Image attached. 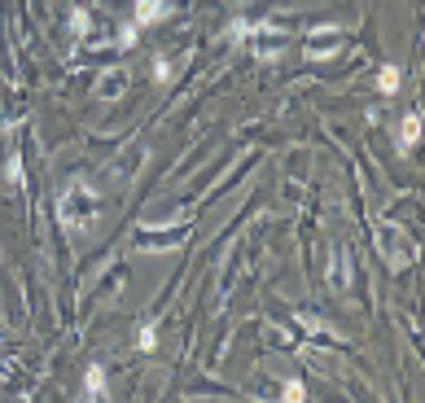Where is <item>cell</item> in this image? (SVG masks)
<instances>
[{"instance_id":"cell-17","label":"cell","mask_w":425,"mask_h":403,"mask_svg":"<svg viewBox=\"0 0 425 403\" xmlns=\"http://www.w3.org/2000/svg\"><path fill=\"white\" fill-rule=\"evenodd\" d=\"M154 79H158V84H167V79H171V66H167V57H154Z\"/></svg>"},{"instance_id":"cell-16","label":"cell","mask_w":425,"mask_h":403,"mask_svg":"<svg viewBox=\"0 0 425 403\" xmlns=\"http://www.w3.org/2000/svg\"><path fill=\"white\" fill-rule=\"evenodd\" d=\"M136 35H140V27H136V22H128V27L118 31V44H123V48H132V44H136Z\"/></svg>"},{"instance_id":"cell-4","label":"cell","mask_w":425,"mask_h":403,"mask_svg":"<svg viewBox=\"0 0 425 403\" xmlns=\"http://www.w3.org/2000/svg\"><path fill=\"white\" fill-rule=\"evenodd\" d=\"M171 13V0H136V27L145 31V27H154V22H162Z\"/></svg>"},{"instance_id":"cell-1","label":"cell","mask_w":425,"mask_h":403,"mask_svg":"<svg viewBox=\"0 0 425 403\" xmlns=\"http://www.w3.org/2000/svg\"><path fill=\"white\" fill-rule=\"evenodd\" d=\"M96 211H101V193H96L88 180L66 184V193L57 197V219L66 223V233H84L96 219Z\"/></svg>"},{"instance_id":"cell-9","label":"cell","mask_w":425,"mask_h":403,"mask_svg":"<svg viewBox=\"0 0 425 403\" xmlns=\"http://www.w3.org/2000/svg\"><path fill=\"white\" fill-rule=\"evenodd\" d=\"M88 35V9H70V44H79Z\"/></svg>"},{"instance_id":"cell-10","label":"cell","mask_w":425,"mask_h":403,"mask_svg":"<svg viewBox=\"0 0 425 403\" xmlns=\"http://www.w3.org/2000/svg\"><path fill=\"white\" fill-rule=\"evenodd\" d=\"M329 285H333V289H342V285H346V255H342V250L333 255V272H329Z\"/></svg>"},{"instance_id":"cell-6","label":"cell","mask_w":425,"mask_h":403,"mask_svg":"<svg viewBox=\"0 0 425 403\" xmlns=\"http://www.w3.org/2000/svg\"><path fill=\"white\" fill-rule=\"evenodd\" d=\"M416 140H421V114L408 110L404 118H399V149H412Z\"/></svg>"},{"instance_id":"cell-8","label":"cell","mask_w":425,"mask_h":403,"mask_svg":"<svg viewBox=\"0 0 425 403\" xmlns=\"http://www.w3.org/2000/svg\"><path fill=\"white\" fill-rule=\"evenodd\" d=\"M377 92H386V96L399 92V66H382L377 70Z\"/></svg>"},{"instance_id":"cell-11","label":"cell","mask_w":425,"mask_h":403,"mask_svg":"<svg viewBox=\"0 0 425 403\" xmlns=\"http://www.w3.org/2000/svg\"><path fill=\"white\" fill-rule=\"evenodd\" d=\"M250 27H255V22H245V18L228 22V40H233V44H245V40H250Z\"/></svg>"},{"instance_id":"cell-13","label":"cell","mask_w":425,"mask_h":403,"mask_svg":"<svg viewBox=\"0 0 425 403\" xmlns=\"http://www.w3.org/2000/svg\"><path fill=\"white\" fill-rule=\"evenodd\" d=\"M5 180H9V184H13V189H18V184H22V158H18V154H13V158H9V162H5Z\"/></svg>"},{"instance_id":"cell-12","label":"cell","mask_w":425,"mask_h":403,"mask_svg":"<svg viewBox=\"0 0 425 403\" xmlns=\"http://www.w3.org/2000/svg\"><path fill=\"white\" fill-rule=\"evenodd\" d=\"M136 346H140V350H154V346H158V333H154V324H140V333H136Z\"/></svg>"},{"instance_id":"cell-3","label":"cell","mask_w":425,"mask_h":403,"mask_svg":"<svg viewBox=\"0 0 425 403\" xmlns=\"http://www.w3.org/2000/svg\"><path fill=\"white\" fill-rule=\"evenodd\" d=\"M250 40H255V53L267 62V57H277V53H281L285 31L277 27V22H255V27H250Z\"/></svg>"},{"instance_id":"cell-5","label":"cell","mask_w":425,"mask_h":403,"mask_svg":"<svg viewBox=\"0 0 425 403\" xmlns=\"http://www.w3.org/2000/svg\"><path fill=\"white\" fill-rule=\"evenodd\" d=\"M96 92H101L106 101H118L123 92H128V70H123V66L106 70V74H101V79H96Z\"/></svg>"},{"instance_id":"cell-14","label":"cell","mask_w":425,"mask_h":403,"mask_svg":"<svg viewBox=\"0 0 425 403\" xmlns=\"http://www.w3.org/2000/svg\"><path fill=\"white\" fill-rule=\"evenodd\" d=\"M298 324H303L307 333H324V329H329V324H324L320 316H311V311H303V316H298Z\"/></svg>"},{"instance_id":"cell-15","label":"cell","mask_w":425,"mask_h":403,"mask_svg":"<svg viewBox=\"0 0 425 403\" xmlns=\"http://www.w3.org/2000/svg\"><path fill=\"white\" fill-rule=\"evenodd\" d=\"M281 394H285L289 403H298V399H307V390H303V382H285V386H281Z\"/></svg>"},{"instance_id":"cell-7","label":"cell","mask_w":425,"mask_h":403,"mask_svg":"<svg viewBox=\"0 0 425 403\" xmlns=\"http://www.w3.org/2000/svg\"><path fill=\"white\" fill-rule=\"evenodd\" d=\"M84 394H88V399H101V394H106V372H101V364H88V372H84Z\"/></svg>"},{"instance_id":"cell-2","label":"cell","mask_w":425,"mask_h":403,"mask_svg":"<svg viewBox=\"0 0 425 403\" xmlns=\"http://www.w3.org/2000/svg\"><path fill=\"white\" fill-rule=\"evenodd\" d=\"M377 245H382V255L390 259L394 272H404V267L412 263V241L404 237L399 223H382V228H377Z\"/></svg>"}]
</instances>
